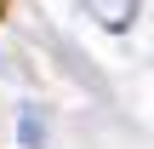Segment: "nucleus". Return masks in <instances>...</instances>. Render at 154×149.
<instances>
[{
    "label": "nucleus",
    "mask_w": 154,
    "mask_h": 149,
    "mask_svg": "<svg viewBox=\"0 0 154 149\" xmlns=\"http://www.w3.org/2000/svg\"><path fill=\"white\" fill-rule=\"evenodd\" d=\"M86 11H91L103 29H131V17H137V0H86Z\"/></svg>",
    "instance_id": "f257e3e1"
},
{
    "label": "nucleus",
    "mask_w": 154,
    "mask_h": 149,
    "mask_svg": "<svg viewBox=\"0 0 154 149\" xmlns=\"http://www.w3.org/2000/svg\"><path fill=\"white\" fill-rule=\"evenodd\" d=\"M0 11H6V0H0Z\"/></svg>",
    "instance_id": "f03ea898"
}]
</instances>
